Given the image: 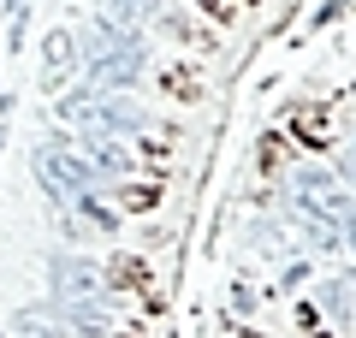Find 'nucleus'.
Masks as SVG:
<instances>
[{
    "instance_id": "f257e3e1",
    "label": "nucleus",
    "mask_w": 356,
    "mask_h": 338,
    "mask_svg": "<svg viewBox=\"0 0 356 338\" xmlns=\"http://www.w3.org/2000/svg\"><path fill=\"white\" fill-rule=\"evenodd\" d=\"M143 65H149V42H143L137 24L102 18V24L77 42V72L89 83H102V89H131L143 77Z\"/></svg>"
},
{
    "instance_id": "f03ea898",
    "label": "nucleus",
    "mask_w": 356,
    "mask_h": 338,
    "mask_svg": "<svg viewBox=\"0 0 356 338\" xmlns=\"http://www.w3.org/2000/svg\"><path fill=\"white\" fill-rule=\"evenodd\" d=\"M54 113H60L77 137H119V143L143 137V125H149V113H143L125 89H102V83H83V89H72V95H60Z\"/></svg>"
},
{
    "instance_id": "7ed1b4c3",
    "label": "nucleus",
    "mask_w": 356,
    "mask_h": 338,
    "mask_svg": "<svg viewBox=\"0 0 356 338\" xmlns=\"http://www.w3.org/2000/svg\"><path fill=\"white\" fill-rule=\"evenodd\" d=\"M30 172L48 190L54 208H72V202H83V196H107V172L89 161L83 149H72L65 137H42L36 149H30Z\"/></svg>"
},
{
    "instance_id": "20e7f679",
    "label": "nucleus",
    "mask_w": 356,
    "mask_h": 338,
    "mask_svg": "<svg viewBox=\"0 0 356 338\" xmlns=\"http://www.w3.org/2000/svg\"><path fill=\"white\" fill-rule=\"evenodd\" d=\"M48 303H107V273L89 255L54 250L48 255Z\"/></svg>"
},
{
    "instance_id": "39448f33",
    "label": "nucleus",
    "mask_w": 356,
    "mask_h": 338,
    "mask_svg": "<svg viewBox=\"0 0 356 338\" xmlns=\"http://www.w3.org/2000/svg\"><path fill=\"white\" fill-rule=\"evenodd\" d=\"M297 208H303V220H332V225L344 232V220H350L356 202L344 196V178L309 166V172H297Z\"/></svg>"
},
{
    "instance_id": "423d86ee",
    "label": "nucleus",
    "mask_w": 356,
    "mask_h": 338,
    "mask_svg": "<svg viewBox=\"0 0 356 338\" xmlns=\"http://www.w3.org/2000/svg\"><path fill=\"white\" fill-rule=\"evenodd\" d=\"M65 72H77V36L72 30H48V42H42V83L60 89Z\"/></svg>"
},
{
    "instance_id": "0eeeda50",
    "label": "nucleus",
    "mask_w": 356,
    "mask_h": 338,
    "mask_svg": "<svg viewBox=\"0 0 356 338\" xmlns=\"http://www.w3.org/2000/svg\"><path fill=\"white\" fill-rule=\"evenodd\" d=\"M83 154L102 166L107 178H113V172H131V149H119V137H83Z\"/></svg>"
},
{
    "instance_id": "6e6552de",
    "label": "nucleus",
    "mask_w": 356,
    "mask_h": 338,
    "mask_svg": "<svg viewBox=\"0 0 356 338\" xmlns=\"http://www.w3.org/2000/svg\"><path fill=\"white\" fill-rule=\"evenodd\" d=\"M327 303H332V314L344 321V314L356 309V279H332V285H327Z\"/></svg>"
},
{
    "instance_id": "1a4fd4ad",
    "label": "nucleus",
    "mask_w": 356,
    "mask_h": 338,
    "mask_svg": "<svg viewBox=\"0 0 356 338\" xmlns=\"http://www.w3.org/2000/svg\"><path fill=\"white\" fill-rule=\"evenodd\" d=\"M125 202H131V208H154V190H149V184H131Z\"/></svg>"
},
{
    "instance_id": "9d476101",
    "label": "nucleus",
    "mask_w": 356,
    "mask_h": 338,
    "mask_svg": "<svg viewBox=\"0 0 356 338\" xmlns=\"http://www.w3.org/2000/svg\"><path fill=\"white\" fill-rule=\"evenodd\" d=\"M0 13L6 18H30V0H0Z\"/></svg>"
},
{
    "instance_id": "9b49d317",
    "label": "nucleus",
    "mask_w": 356,
    "mask_h": 338,
    "mask_svg": "<svg viewBox=\"0 0 356 338\" xmlns=\"http://www.w3.org/2000/svg\"><path fill=\"white\" fill-rule=\"evenodd\" d=\"M202 13H220V18H226V0H202Z\"/></svg>"
},
{
    "instance_id": "f8f14e48",
    "label": "nucleus",
    "mask_w": 356,
    "mask_h": 338,
    "mask_svg": "<svg viewBox=\"0 0 356 338\" xmlns=\"http://www.w3.org/2000/svg\"><path fill=\"white\" fill-rule=\"evenodd\" d=\"M344 238H350V243H356V208H350V220H344Z\"/></svg>"
},
{
    "instance_id": "ddd939ff",
    "label": "nucleus",
    "mask_w": 356,
    "mask_h": 338,
    "mask_svg": "<svg viewBox=\"0 0 356 338\" xmlns=\"http://www.w3.org/2000/svg\"><path fill=\"white\" fill-rule=\"evenodd\" d=\"M0 149H6V131H0Z\"/></svg>"
},
{
    "instance_id": "4468645a",
    "label": "nucleus",
    "mask_w": 356,
    "mask_h": 338,
    "mask_svg": "<svg viewBox=\"0 0 356 338\" xmlns=\"http://www.w3.org/2000/svg\"><path fill=\"white\" fill-rule=\"evenodd\" d=\"M0 338H13V332H6V326H0Z\"/></svg>"
},
{
    "instance_id": "2eb2a0df",
    "label": "nucleus",
    "mask_w": 356,
    "mask_h": 338,
    "mask_svg": "<svg viewBox=\"0 0 356 338\" xmlns=\"http://www.w3.org/2000/svg\"><path fill=\"white\" fill-rule=\"evenodd\" d=\"M0 54H6V42H0Z\"/></svg>"
}]
</instances>
